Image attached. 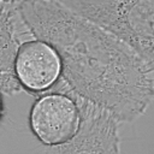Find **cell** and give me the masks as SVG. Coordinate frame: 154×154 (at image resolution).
Wrapping results in <instances>:
<instances>
[{"label":"cell","mask_w":154,"mask_h":154,"mask_svg":"<svg viewBox=\"0 0 154 154\" xmlns=\"http://www.w3.org/2000/svg\"><path fill=\"white\" fill-rule=\"evenodd\" d=\"M17 10L31 36L52 45L61 59V76L51 91L102 106L122 123L147 111L154 64L58 0H24Z\"/></svg>","instance_id":"1"},{"label":"cell","mask_w":154,"mask_h":154,"mask_svg":"<svg viewBox=\"0 0 154 154\" xmlns=\"http://www.w3.org/2000/svg\"><path fill=\"white\" fill-rule=\"evenodd\" d=\"M154 64V0H61Z\"/></svg>","instance_id":"2"},{"label":"cell","mask_w":154,"mask_h":154,"mask_svg":"<svg viewBox=\"0 0 154 154\" xmlns=\"http://www.w3.org/2000/svg\"><path fill=\"white\" fill-rule=\"evenodd\" d=\"M79 120L77 101L60 91L37 95L29 113V125L34 136L48 149L71 141L78 130Z\"/></svg>","instance_id":"3"},{"label":"cell","mask_w":154,"mask_h":154,"mask_svg":"<svg viewBox=\"0 0 154 154\" xmlns=\"http://www.w3.org/2000/svg\"><path fill=\"white\" fill-rule=\"evenodd\" d=\"M81 112L79 126L76 135L67 143L49 148L55 153H119L122 122L107 108L78 96Z\"/></svg>","instance_id":"4"},{"label":"cell","mask_w":154,"mask_h":154,"mask_svg":"<svg viewBox=\"0 0 154 154\" xmlns=\"http://www.w3.org/2000/svg\"><path fill=\"white\" fill-rule=\"evenodd\" d=\"M14 73L23 90L34 95L51 91L61 76V59L48 42L30 37L14 57Z\"/></svg>","instance_id":"5"},{"label":"cell","mask_w":154,"mask_h":154,"mask_svg":"<svg viewBox=\"0 0 154 154\" xmlns=\"http://www.w3.org/2000/svg\"><path fill=\"white\" fill-rule=\"evenodd\" d=\"M30 37L17 8H0V90L4 94L23 90L14 73V57L19 45Z\"/></svg>","instance_id":"6"},{"label":"cell","mask_w":154,"mask_h":154,"mask_svg":"<svg viewBox=\"0 0 154 154\" xmlns=\"http://www.w3.org/2000/svg\"><path fill=\"white\" fill-rule=\"evenodd\" d=\"M24 0H0V8H8V10H14L18 7L20 2Z\"/></svg>","instance_id":"7"},{"label":"cell","mask_w":154,"mask_h":154,"mask_svg":"<svg viewBox=\"0 0 154 154\" xmlns=\"http://www.w3.org/2000/svg\"><path fill=\"white\" fill-rule=\"evenodd\" d=\"M1 90H0V122L2 119V116H4V101H2V95H1Z\"/></svg>","instance_id":"8"},{"label":"cell","mask_w":154,"mask_h":154,"mask_svg":"<svg viewBox=\"0 0 154 154\" xmlns=\"http://www.w3.org/2000/svg\"><path fill=\"white\" fill-rule=\"evenodd\" d=\"M58 1H61V0H58Z\"/></svg>","instance_id":"9"}]
</instances>
